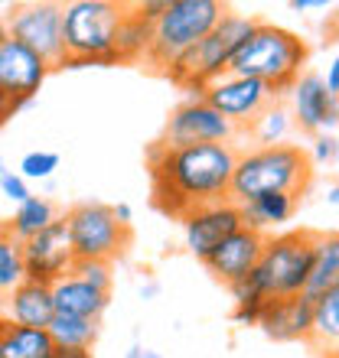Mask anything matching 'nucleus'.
Segmentation results:
<instances>
[{"label": "nucleus", "mask_w": 339, "mask_h": 358, "mask_svg": "<svg viewBox=\"0 0 339 358\" xmlns=\"http://www.w3.org/2000/svg\"><path fill=\"white\" fill-rule=\"evenodd\" d=\"M238 166L232 143H196L163 147L153 141L147 150V170L153 182V206L173 218H186L202 206L226 202Z\"/></svg>", "instance_id": "1"}, {"label": "nucleus", "mask_w": 339, "mask_h": 358, "mask_svg": "<svg viewBox=\"0 0 339 358\" xmlns=\"http://www.w3.org/2000/svg\"><path fill=\"white\" fill-rule=\"evenodd\" d=\"M317 261V231H284L268 235L264 255L251 277L235 287H228L235 303H268L284 296H300L307 293Z\"/></svg>", "instance_id": "2"}, {"label": "nucleus", "mask_w": 339, "mask_h": 358, "mask_svg": "<svg viewBox=\"0 0 339 358\" xmlns=\"http://www.w3.org/2000/svg\"><path fill=\"white\" fill-rule=\"evenodd\" d=\"M313 179L310 153L297 143H281V147H254V150L238 153L235 179H232V202H251L268 192H291L303 196Z\"/></svg>", "instance_id": "3"}, {"label": "nucleus", "mask_w": 339, "mask_h": 358, "mask_svg": "<svg viewBox=\"0 0 339 358\" xmlns=\"http://www.w3.org/2000/svg\"><path fill=\"white\" fill-rule=\"evenodd\" d=\"M310 56V49L297 33L274 23H258L251 36L242 43L228 72L242 78H254L271 85L277 94H291V88L300 78V69Z\"/></svg>", "instance_id": "4"}, {"label": "nucleus", "mask_w": 339, "mask_h": 358, "mask_svg": "<svg viewBox=\"0 0 339 358\" xmlns=\"http://www.w3.org/2000/svg\"><path fill=\"white\" fill-rule=\"evenodd\" d=\"M258 29V20L245 17V13H232L228 10L222 23L209 33L202 43H196L193 49H186L183 56L167 69L170 82L183 92H189V98H202L212 82H219L222 76H228V66L235 52L242 49L248 36Z\"/></svg>", "instance_id": "5"}, {"label": "nucleus", "mask_w": 339, "mask_h": 358, "mask_svg": "<svg viewBox=\"0 0 339 358\" xmlns=\"http://www.w3.org/2000/svg\"><path fill=\"white\" fill-rule=\"evenodd\" d=\"M226 13L228 7L219 0H170L167 13L153 23V43L147 62L167 72L186 49L202 43L222 23Z\"/></svg>", "instance_id": "6"}, {"label": "nucleus", "mask_w": 339, "mask_h": 358, "mask_svg": "<svg viewBox=\"0 0 339 358\" xmlns=\"http://www.w3.org/2000/svg\"><path fill=\"white\" fill-rule=\"evenodd\" d=\"M127 3L111 0H72L62 7L66 59H114V39L124 23ZM121 66V62H118Z\"/></svg>", "instance_id": "7"}, {"label": "nucleus", "mask_w": 339, "mask_h": 358, "mask_svg": "<svg viewBox=\"0 0 339 358\" xmlns=\"http://www.w3.org/2000/svg\"><path fill=\"white\" fill-rule=\"evenodd\" d=\"M72 238L76 261H108L121 257L131 245V228L114 218V208L104 202H78L62 215Z\"/></svg>", "instance_id": "8"}, {"label": "nucleus", "mask_w": 339, "mask_h": 358, "mask_svg": "<svg viewBox=\"0 0 339 358\" xmlns=\"http://www.w3.org/2000/svg\"><path fill=\"white\" fill-rule=\"evenodd\" d=\"M7 33L20 43H27L33 52L46 59L53 69L66 62V43H62V3H17L10 7Z\"/></svg>", "instance_id": "9"}, {"label": "nucleus", "mask_w": 339, "mask_h": 358, "mask_svg": "<svg viewBox=\"0 0 339 358\" xmlns=\"http://www.w3.org/2000/svg\"><path fill=\"white\" fill-rule=\"evenodd\" d=\"M238 134L232 121L206 101V98H186L173 108V114L163 124L160 141L163 147H196V143H228Z\"/></svg>", "instance_id": "10"}, {"label": "nucleus", "mask_w": 339, "mask_h": 358, "mask_svg": "<svg viewBox=\"0 0 339 358\" xmlns=\"http://www.w3.org/2000/svg\"><path fill=\"white\" fill-rule=\"evenodd\" d=\"M202 98L235 127H248L254 117H261V111H268L274 101H281V94L274 92L271 85L254 82V78L232 76V72L222 76L219 82H212L202 92Z\"/></svg>", "instance_id": "11"}, {"label": "nucleus", "mask_w": 339, "mask_h": 358, "mask_svg": "<svg viewBox=\"0 0 339 358\" xmlns=\"http://www.w3.org/2000/svg\"><path fill=\"white\" fill-rule=\"evenodd\" d=\"M49 72H53V66L39 52H33L27 43H20L13 36L0 43V92L13 101L17 111L36 98Z\"/></svg>", "instance_id": "12"}, {"label": "nucleus", "mask_w": 339, "mask_h": 358, "mask_svg": "<svg viewBox=\"0 0 339 358\" xmlns=\"http://www.w3.org/2000/svg\"><path fill=\"white\" fill-rule=\"evenodd\" d=\"M179 222H183V245L199 261H206L222 241H228L235 231L245 228L242 208L232 199L216 202V206H202L196 212H189L186 218H179Z\"/></svg>", "instance_id": "13"}, {"label": "nucleus", "mask_w": 339, "mask_h": 358, "mask_svg": "<svg viewBox=\"0 0 339 358\" xmlns=\"http://www.w3.org/2000/svg\"><path fill=\"white\" fill-rule=\"evenodd\" d=\"M23 264H27V280L49 283V287L72 273L76 251H72V238L62 218L56 225H49L43 235L23 241Z\"/></svg>", "instance_id": "14"}, {"label": "nucleus", "mask_w": 339, "mask_h": 358, "mask_svg": "<svg viewBox=\"0 0 339 358\" xmlns=\"http://www.w3.org/2000/svg\"><path fill=\"white\" fill-rule=\"evenodd\" d=\"M291 114L303 134H330L339 127V94L326 92V82L317 72L297 78L291 88Z\"/></svg>", "instance_id": "15"}, {"label": "nucleus", "mask_w": 339, "mask_h": 358, "mask_svg": "<svg viewBox=\"0 0 339 358\" xmlns=\"http://www.w3.org/2000/svg\"><path fill=\"white\" fill-rule=\"evenodd\" d=\"M264 245H268V235L251 231V228H242L228 241H222L202 264L209 267V273L216 280H222L226 287H235V283L251 277V271L258 267V261L264 255Z\"/></svg>", "instance_id": "16"}, {"label": "nucleus", "mask_w": 339, "mask_h": 358, "mask_svg": "<svg viewBox=\"0 0 339 358\" xmlns=\"http://www.w3.org/2000/svg\"><path fill=\"white\" fill-rule=\"evenodd\" d=\"M258 329L274 342H310L313 336V300L307 293L268 300Z\"/></svg>", "instance_id": "17"}, {"label": "nucleus", "mask_w": 339, "mask_h": 358, "mask_svg": "<svg viewBox=\"0 0 339 358\" xmlns=\"http://www.w3.org/2000/svg\"><path fill=\"white\" fill-rule=\"evenodd\" d=\"M53 316H56V300H53V287L49 283L23 280L7 296V320L20 322V326L46 329Z\"/></svg>", "instance_id": "18"}, {"label": "nucleus", "mask_w": 339, "mask_h": 358, "mask_svg": "<svg viewBox=\"0 0 339 358\" xmlns=\"http://www.w3.org/2000/svg\"><path fill=\"white\" fill-rule=\"evenodd\" d=\"M53 300L56 313L62 316H82V320H102V313L111 303V293L95 290L92 283H85L76 273H66L62 280L53 283Z\"/></svg>", "instance_id": "19"}, {"label": "nucleus", "mask_w": 339, "mask_h": 358, "mask_svg": "<svg viewBox=\"0 0 339 358\" xmlns=\"http://www.w3.org/2000/svg\"><path fill=\"white\" fill-rule=\"evenodd\" d=\"M56 342L46 329L20 326L0 316V358H56Z\"/></svg>", "instance_id": "20"}, {"label": "nucleus", "mask_w": 339, "mask_h": 358, "mask_svg": "<svg viewBox=\"0 0 339 358\" xmlns=\"http://www.w3.org/2000/svg\"><path fill=\"white\" fill-rule=\"evenodd\" d=\"M297 202L300 196H291V192H268V196H258L251 202H242V222L245 228L251 231H274V228H281L284 222H291L293 212H297Z\"/></svg>", "instance_id": "21"}, {"label": "nucleus", "mask_w": 339, "mask_h": 358, "mask_svg": "<svg viewBox=\"0 0 339 358\" xmlns=\"http://www.w3.org/2000/svg\"><path fill=\"white\" fill-rule=\"evenodd\" d=\"M333 287H339V231H317V261L307 283V296L320 300Z\"/></svg>", "instance_id": "22"}, {"label": "nucleus", "mask_w": 339, "mask_h": 358, "mask_svg": "<svg viewBox=\"0 0 339 358\" xmlns=\"http://www.w3.org/2000/svg\"><path fill=\"white\" fill-rule=\"evenodd\" d=\"M151 43H153V23H147L144 17H137L131 7L124 13V23L118 29L114 39V56L118 62H137V59L151 56Z\"/></svg>", "instance_id": "23"}, {"label": "nucleus", "mask_w": 339, "mask_h": 358, "mask_svg": "<svg viewBox=\"0 0 339 358\" xmlns=\"http://www.w3.org/2000/svg\"><path fill=\"white\" fill-rule=\"evenodd\" d=\"M59 215H56V206L49 202L46 196H29L23 206H17L13 218H10V228L20 241H29V238L43 235L49 225H56Z\"/></svg>", "instance_id": "24"}, {"label": "nucleus", "mask_w": 339, "mask_h": 358, "mask_svg": "<svg viewBox=\"0 0 339 358\" xmlns=\"http://www.w3.org/2000/svg\"><path fill=\"white\" fill-rule=\"evenodd\" d=\"M310 345L320 352L339 349V287L326 290L320 300H313V336Z\"/></svg>", "instance_id": "25"}, {"label": "nucleus", "mask_w": 339, "mask_h": 358, "mask_svg": "<svg viewBox=\"0 0 339 358\" xmlns=\"http://www.w3.org/2000/svg\"><path fill=\"white\" fill-rule=\"evenodd\" d=\"M293 127H297V124H293V114L287 111L281 101H274L268 111H261V117H254V121L248 124L245 131L258 147H281V143H287Z\"/></svg>", "instance_id": "26"}, {"label": "nucleus", "mask_w": 339, "mask_h": 358, "mask_svg": "<svg viewBox=\"0 0 339 358\" xmlns=\"http://www.w3.org/2000/svg\"><path fill=\"white\" fill-rule=\"evenodd\" d=\"M27 280V264H23V241L13 235L10 222H0V293L10 296L20 283Z\"/></svg>", "instance_id": "27"}, {"label": "nucleus", "mask_w": 339, "mask_h": 358, "mask_svg": "<svg viewBox=\"0 0 339 358\" xmlns=\"http://www.w3.org/2000/svg\"><path fill=\"white\" fill-rule=\"evenodd\" d=\"M56 349H92L98 339V320H82V316H62L56 313L46 326Z\"/></svg>", "instance_id": "28"}, {"label": "nucleus", "mask_w": 339, "mask_h": 358, "mask_svg": "<svg viewBox=\"0 0 339 358\" xmlns=\"http://www.w3.org/2000/svg\"><path fill=\"white\" fill-rule=\"evenodd\" d=\"M59 170V153L53 150H29L23 160H20V176L27 179H39V182H49L53 179V173Z\"/></svg>", "instance_id": "29"}, {"label": "nucleus", "mask_w": 339, "mask_h": 358, "mask_svg": "<svg viewBox=\"0 0 339 358\" xmlns=\"http://www.w3.org/2000/svg\"><path fill=\"white\" fill-rule=\"evenodd\" d=\"M72 273L82 277L85 283H92L95 290L111 293V264H108V261H76Z\"/></svg>", "instance_id": "30"}, {"label": "nucleus", "mask_w": 339, "mask_h": 358, "mask_svg": "<svg viewBox=\"0 0 339 358\" xmlns=\"http://www.w3.org/2000/svg\"><path fill=\"white\" fill-rule=\"evenodd\" d=\"M310 160L320 163V166H333V163H339V141L333 137V134H317V137H313Z\"/></svg>", "instance_id": "31"}, {"label": "nucleus", "mask_w": 339, "mask_h": 358, "mask_svg": "<svg viewBox=\"0 0 339 358\" xmlns=\"http://www.w3.org/2000/svg\"><path fill=\"white\" fill-rule=\"evenodd\" d=\"M0 192L10 199V202H17V206H23L33 192H29V186H27V179L20 176V173H13L10 170L7 173V179H4V186H0Z\"/></svg>", "instance_id": "32"}, {"label": "nucleus", "mask_w": 339, "mask_h": 358, "mask_svg": "<svg viewBox=\"0 0 339 358\" xmlns=\"http://www.w3.org/2000/svg\"><path fill=\"white\" fill-rule=\"evenodd\" d=\"M170 0H144V3H131V10L137 13V17H144L147 23H157V20L167 13Z\"/></svg>", "instance_id": "33"}, {"label": "nucleus", "mask_w": 339, "mask_h": 358, "mask_svg": "<svg viewBox=\"0 0 339 358\" xmlns=\"http://www.w3.org/2000/svg\"><path fill=\"white\" fill-rule=\"evenodd\" d=\"M323 82H326V92H330V94H339V56L333 59L330 66H326V76H323Z\"/></svg>", "instance_id": "34"}, {"label": "nucleus", "mask_w": 339, "mask_h": 358, "mask_svg": "<svg viewBox=\"0 0 339 358\" xmlns=\"http://www.w3.org/2000/svg\"><path fill=\"white\" fill-rule=\"evenodd\" d=\"M326 7H330L326 0H291V10H297V13L300 10H326Z\"/></svg>", "instance_id": "35"}, {"label": "nucleus", "mask_w": 339, "mask_h": 358, "mask_svg": "<svg viewBox=\"0 0 339 358\" xmlns=\"http://www.w3.org/2000/svg\"><path fill=\"white\" fill-rule=\"evenodd\" d=\"M114 208V218L121 222V225H127L131 228V218H134V208L127 206V202H118V206H111Z\"/></svg>", "instance_id": "36"}, {"label": "nucleus", "mask_w": 339, "mask_h": 358, "mask_svg": "<svg viewBox=\"0 0 339 358\" xmlns=\"http://www.w3.org/2000/svg\"><path fill=\"white\" fill-rule=\"evenodd\" d=\"M13 111H17V108H13V101H10L7 94L0 92V127H4V124H7L10 117H13Z\"/></svg>", "instance_id": "37"}, {"label": "nucleus", "mask_w": 339, "mask_h": 358, "mask_svg": "<svg viewBox=\"0 0 339 358\" xmlns=\"http://www.w3.org/2000/svg\"><path fill=\"white\" fill-rule=\"evenodd\" d=\"M56 358H92V349H59Z\"/></svg>", "instance_id": "38"}, {"label": "nucleus", "mask_w": 339, "mask_h": 358, "mask_svg": "<svg viewBox=\"0 0 339 358\" xmlns=\"http://www.w3.org/2000/svg\"><path fill=\"white\" fill-rule=\"evenodd\" d=\"M124 358H160V355H157V352H151V349H144V345H131Z\"/></svg>", "instance_id": "39"}, {"label": "nucleus", "mask_w": 339, "mask_h": 358, "mask_svg": "<svg viewBox=\"0 0 339 358\" xmlns=\"http://www.w3.org/2000/svg\"><path fill=\"white\" fill-rule=\"evenodd\" d=\"M326 202L339 208V182H330V186H326Z\"/></svg>", "instance_id": "40"}, {"label": "nucleus", "mask_w": 339, "mask_h": 358, "mask_svg": "<svg viewBox=\"0 0 339 358\" xmlns=\"http://www.w3.org/2000/svg\"><path fill=\"white\" fill-rule=\"evenodd\" d=\"M157 293V283H147V287H141V296H153Z\"/></svg>", "instance_id": "41"}, {"label": "nucleus", "mask_w": 339, "mask_h": 358, "mask_svg": "<svg viewBox=\"0 0 339 358\" xmlns=\"http://www.w3.org/2000/svg\"><path fill=\"white\" fill-rule=\"evenodd\" d=\"M10 33H7V23H4V20H0V43H4V39H7Z\"/></svg>", "instance_id": "42"}, {"label": "nucleus", "mask_w": 339, "mask_h": 358, "mask_svg": "<svg viewBox=\"0 0 339 358\" xmlns=\"http://www.w3.org/2000/svg\"><path fill=\"white\" fill-rule=\"evenodd\" d=\"M7 173H10V170L4 166V163H0V186H4V179H7Z\"/></svg>", "instance_id": "43"}, {"label": "nucleus", "mask_w": 339, "mask_h": 358, "mask_svg": "<svg viewBox=\"0 0 339 358\" xmlns=\"http://www.w3.org/2000/svg\"><path fill=\"white\" fill-rule=\"evenodd\" d=\"M323 358H339V349H333V352H323Z\"/></svg>", "instance_id": "44"}]
</instances>
